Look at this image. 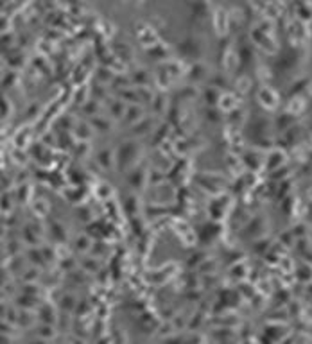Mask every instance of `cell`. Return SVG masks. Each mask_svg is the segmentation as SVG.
Here are the masks:
<instances>
[{"label": "cell", "instance_id": "obj_1", "mask_svg": "<svg viewBox=\"0 0 312 344\" xmlns=\"http://www.w3.org/2000/svg\"><path fill=\"white\" fill-rule=\"evenodd\" d=\"M133 153H135V149H133V145H131V143H126V145H122V149H120V163H122V165H124V163H128L129 158L133 156Z\"/></svg>", "mask_w": 312, "mask_h": 344}, {"label": "cell", "instance_id": "obj_2", "mask_svg": "<svg viewBox=\"0 0 312 344\" xmlns=\"http://www.w3.org/2000/svg\"><path fill=\"white\" fill-rule=\"evenodd\" d=\"M179 49H181V52H185V54H194V52H198V43H194V41H183V43L179 45Z\"/></svg>", "mask_w": 312, "mask_h": 344}, {"label": "cell", "instance_id": "obj_3", "mask_svg": "<svg viewBox=\"0 0 312 344\" xmlns=\"http://www.w3.org/2000/svg\"><path fill=\"white\" fill-rule=\"evenodd\" d=\"M99 162H101V165L108 167V165H109V153H106V151H104V153H101L99 154Z\"/></svg>", "mask_w": 312, "mask_h": 344}]
</instances>
